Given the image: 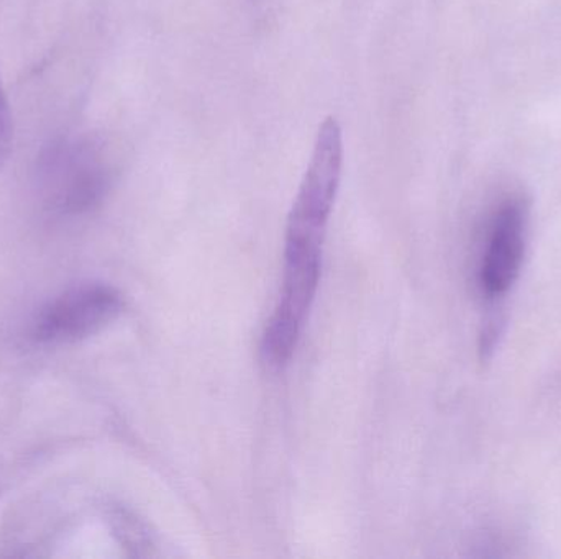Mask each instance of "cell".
Segmentation results:
<instances>
[{
  "label": "cell",
  "mask_w": 561,
  "mask_h": 559,
  "mask_svg": "<svg viewBox=\"0 0 561 559\" xmlns=\"http://www.w3.org/2000/svg\"><path fill=\"white\" fill-rule=\"evenodd\" d=\"M13 143L12 115H10L9 104H7L5 94L0 85V171L5 166L9 160Z\"/></svg>",
  "instance_id": "cell-5"
},
{
  "label": "cell",
  "mask_w": 561,
  "mask_h": 559,
  "mask_svg": "<svg viewBox=\"0 0 561 559\" xmlns=\"http://www.w3.org/2000/svg\"><path fill=\"white\" fill-rule=\"evenodd\" d=\"M529 233V203L524 197L504 199L488 225L478 282L488 299H500L511 291L526 259Z\"/></svg>",
  "instance_id": "cell-4"
},
{
  "label": "cell",
  "mask_w": 561,
  "mask_h": 559,
  "mask_svg": "<svg viewBox=\"0 0 561 559\" xmlns=\"http://www.w3.org/2000/svg\"><path fill=\"white\" fill-rule=\"evenodd\" d=\"M342 167V128L335 117H329L320 125L309 166L287 216L283 286L262 340V357L268 366L289 363L316 301Z\"/></svg>",
  "instance_id": "cell-1"
},
{
  "label": "cell",
  "mask_w": 561,
  "mask_h": 559,
  "mask_svg": "<svg viewBox=\"0 0 561 559\" xmlns=\"http://www.w3.org/2000/svg\"><path fill=\"white\" fill-rule=\"evenodd\" d=\"M114 180L102 141L68 135L49 141L36 158L33 187L39 206L55 219L88 216L107 197Z\"/></svg>",
  "instance_id": "cell-2"
},
{
  "label": "cell",
  "mask_w": 561,
  "mask_h": 559,
  "mask_svg": "<svg viewBox=\"0 0 561 559\" xmlns=\"http://www.w3.org/2000/svg\"><path fill=\"white\" fill-rule=\"evenodd\" d=\"M124 298L104 282H84L53 299L36 315L32 337L43 345H66L94 337L124 312Z\"/></svg>",
  "instance_id": "cell-3"
}]
</instances>
